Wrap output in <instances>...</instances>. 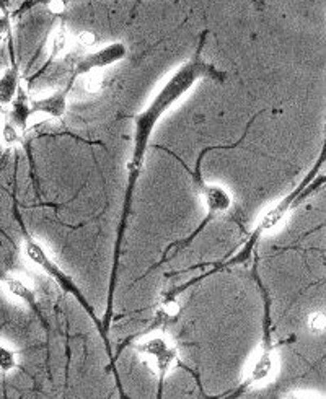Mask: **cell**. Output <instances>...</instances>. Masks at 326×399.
Here are the masks:
<instances>
[{"label": "cell", "mask_w": 326, "mask_h": 399, "mask_svg": "<svg viewBox=\"0 0 326 399\" xmlns=\"http://www.w3.org/2000/svg\"><path fill=\"white\" fill-rule=\"evenodd\" d=\"M209 77L215 82H224L225 74L217 70L212 64L206 62L201 54H194L188 62H184L183 66L176 69V72L162 85L154 98L144 111H140L137 116L134 117V145H133V155L128 163V183L126 191H124V202H123V214L121 220H119L116 243H114V256H113V269H111V279H110V292H108V306L105 313V320H103V330L108 334L111 325L113 316V299L114 290H116V279H118V264L119 256H121V246L124 241V231L128 226V219L130 214V207H133V197L135 186H137L139 176L142 173L144 161L147 155V149H149V142L157 122L162 120V116L167 111H170V108L176 103L179 98H183L189 90L194 87V83L201 79Z\"/></svg>", "instance_id": "1"}, {"label": "cell", "mask_w": 326, "mask_h": 399, "mask_svg": "<svg viewBox=\"0 0 326 399\" xmlns=\"http://www.w3.org/2000/svg\"><path fill=\"white\" fill-rule=\"evenodd\" d=\"M322 165H323V156L318 160L317 168H315L313 171H310V175L305 178V180L302 181V185L297 186L296 190H293L291 194H287V196L282 199L279 204H276V206L271 209L269 212L266 214L263 219L259 220L258 225H257V229H254L252 233H249L247 243H244L242 250L238 251L237 255L233 256L232 260L227 262L228 266H232V264H243V262H247L249 258H252V253L254 250V246L258 245V241H259L261 236H263L266 231L273 230L274 226L279 224L281 220L284 219L286 215L289 214L293 207H297L298 204H300L303 199H307L315 190H318L320 186H323L325 175L322 173L318 178H315V171H317Z\"/></svg>", "instance_id": "2"}, {"label": "cell", "mask_w": 326, "mask_h": 399, "mask_svg": "<svg viewBox=\"0 0 326 399\" xmlns=\"http://www.w3.org/2000/svg\"><path fill=\"white\" fill-rule=\"evenodd\" d=\"M23 253H25V258L28 260L33 266H36L38 269H41L43 272H46L49 277L54 279V282H56L59 287H61L65 294H70L74 296L75 300L79 301L82 308L86 311V315L91 318V321L95 323L96 330L100 331L103 341H105V346L108 354H111V347H110V342H108V334L103 330V325L101 321L96 318V313L95 308L89 303V300L85 299V295L82 294V290L79 289V285L74 282L72 277L67 276L61 267H59V264L52 260L51 256L47 255V251L43 248V245L40 241H36L33 238L31 235L25 233V241H23Z\"/></svg>", "instance_id": "3"}, {"label": "cell", "mask_w": 326, "mask_h": 399, "mask_svg": "<svg viewBox=\"0 0 326 399\" xmlns=\"http://www.w3.org/2000/svg\"><path fill=\"white\" fill-rule=\"evenodd\" d=\"M134 350L140 355L142 362L159 376L160 390L167 374L178 360V350L167 341L165 336H150L145 341L135 344Z\"/></svg>", "instance_id": "4"}, {"label": "cell", "mask_w": 326, "mask_h": 399, "mask_svg": "<svg viewBox=\"0 0 326 399\" xmlns=\"http://www.w3.org/2000/svg\"><path fill=\"white\" fill-rule=\"evenodd\" d=\"M126 56H128V47L124 42L121 41L111 42V45L101 47V50H96L94 52H89L85 54V56H82L79 61L74 64V72L70 79L75 82L79 77H84L85 74L110 67L113 64L123 61Z\"/></svg>", "instance_id": "5"}, {"label": "cell", "mask_w": 326, "mask_h": 399, "mask_svg": "<svg viewBox=\"0 0 326 399\" xmlns=\"http://www.w3.org/2000/svg\"><path fill=\"white\" fill-rule=\"evenodd\" d=\"M269 316H266V331H264V342L261 346V350L254 357L252 366H249L247 376H244L243 383L238 388V393H243L247 388L257 385V383H263L269 380L273 376L274 366H276V350L273 342L269 339V328H268Z\"/></svg>", "instance_id": "6"}, {"label": "cell", "mask_w": 326, "mask_h": 399, "mask_svg": "<svg viewBox=\"0 0 326 399\" xmlns=\"http://www.w3.org/2000/svg\"><path fill=\"white\" fill-rule=\"evenodd\" d=\"M199 190H201V196H203V199H204L206 209H208V217L204 219L203 225H201L199 229L194 231L191 238H194V236L204 229L206 224H208L209 220L217 217V215L228 212V210H230V207H232V204H233L232 196L222 186L204 185V183H203V185L199 186Z\"/></svg>", "instance_id": "7"}, {"label": "cell", "mask_w": 326, "mask_h": 399, "mask_svg": "<svg viewBox=\"0 0 326 399\" xmlns=\"http://www.w3.org/2000/svg\"><path fill=\"white\" fill-rule=\"evenodd\" d=\"M74 80L70 79L67 85L64 88L54 91V93L43 96V98L31 100L30 101V110L31 116L33 115H46L51 116L54 120H61L67 111V96L70 93V88H72Z\"/></svg>", "instance_id": "8"}, {"label": "cell", "mask_w": 326, "mask_h": 399, "mask_svg": "<svg viewBox=\"0 0 326 399\" xmlns=\"http://www.w3.org/2000/svg\"><path fill=\"white\" fill-rule=\"evenodd\" d=\"M4 285H5V289L9 290L10 295H13L15 299L25 301V303L28 305L31 310L36 311V315L41 316V310H40V306H38L36 292L25 282L23 279H20L16 276H7V277H4Z\"/></svg>", "instance_id": "9"}, {"label": "cell", "mask_w": 326, "mask_h": 399, "mask_svg": "<svg viewBox=\"0 0 326 399\" xmlns=\"http://www.w3.org/2000/svg\"><path fill=\"white\" fill-rule=\"evenodd\" d=\"M20 88V72L15 59L5 72L0 77V106H9L12 103L16 91Z\"/></svg>", "instance_id": "10"}, {"label": "cell", "mask_w": 326, "mask_h": 399, "mask_svg": "<svg viewBox=\"0 0 326 399\" xmlns=\"http://www.w3.org/2000/svg\"><path fill=\"white\" fill-rule=\"evenodd\" d=\"M30 101L28 96L23 91V88H18L16 91L15 98L10 105H12V112H10V121H12L20 131H25L28 126V121L31 117V110H30Z\"/></svg>", "instance_id": "11"}, {"label": "cell", "mask_w": 326, "mask_h": 399, "mask_svg": "<svg viewBox=\"0 0 326 399\" xmlns=\"http://www.w3.org/2000/svg\"><path fill=\"white\" fill-rule=\"evenodd\" d=\"M67 46H69V31L65 28L64 21H61L57 28L54 30L51 37V50H49V52H51V59H56L61 56V54H64L65 50H67Z\"/></svg>", "instance_id": "12"}, {"label": "cell", "mask_w": 326, "mask_h": 399, "mask_svg": "<svg viewBox=\"0 0 326 399\" xmlns=\"http://www.w3.org/2000/svg\"><path fill=\"white\" fill-rule=\"evenodd\" d=\"M105 74L103 70H94V72L85 74V80H84V88L89 93H100V91L105 88Z\"/></svg>", "instance_id": "13"}, {"label": "cell", "mask_w": 326, "mask_h": 399, "mask_svg": "<svg viewBox=\"0 0 326 399\" xmlns=\"http://www.w3.org/2000/svg\"><path fill=\"white\" fill-rule=\"evenodd\" d=\"M181 313V306H179L178 300L175 299V294L168 292L167 296H163L160 301V315L165 316L167 320H173Z\"/></svg>", "instance_id": "14"}, {"label": "cell", "mask_w": 326, "mask_h": 399, "mask_svg": "<svg viewBox=\"0 0 326 399\" xmlns=\"http://www.w3.org/2000/svg\"><path fill=\"white\" fill-rule=\"evenodd\" d=\"M0 137H2V142L9 147L12 145L20 144L21 136H20V129L15 126L12 121H5L2 126V131H0Z\"/></svg>", "instance_id": "15"}, {"label": "cell", "mask_w": 326, "mask_h": 399, "mask_svg": "<svg viewBox=\"0 0 326 399\" xmlns=\"http://www.w3.org/2000/svg\"><path fill=\"white\" fill-rule=\"evenodd\" d=\"M16 366V357L13 354V350H10L9 347H5L2 342H0V371L2 374H9Z\"/></svg>", "instance_id": "16"}, {"label": "cell", "mask_w": 326, "mask_h": 399, "mask_svg": "<svg viewBox=\"0 0 326 399\" xmlns=\"http://www.w3.org/2000/svg\"><path fill=\"white\" fill-rule=\"evenodd\" d=\"M307 325L312 332H323L326 328V318L322 311H315L308 316Z\"/></svg>", "instance_id": "17"}, {"label": "cell", "mask_w": 326, "mask_h": 399, "mask_svg": "<svg viewBox=\"0 0 326 399\" xmlns=\"http://www.w3.org/2000/svg\"><path fill=\"white\" fill-rule=\"evenodd\" d=\"M77 41H79L80 46L91 47V46H95L96 42H98V36L91 30H84V31H80V33H79Z\"/></svg>", "instance_id": "18"}, {"label": "cell", "mask_w": 326, "mask_h": 399, "mask_svg": "<svg viewBox=\"0 0 326 399\" xmlns=\"http://www.w3.org/2000/svg\"><path fill=\"white\" fill-rule=\"evenodd\" d=\"M49 12L52 13H62L67 7V0H45Z\"/></svg>", "instance_id": "19"}, {"label": "cell", "mask_w": 326, "mask_h": 399, "mask_svg": "<svg viewBox=\"0 0 326 399\" xmlns=\"http://www.w3.org/2000/svg\"><path fill=\"white\" fill-rule=\"evenodd\" d=\"M10 35V13L0 15V37Z\"/></svg>", "instance_id": "20"}, {"label": "cell", "mask_w": 326, "mask_h": 399, "mask_svg": "<svg viewBox=\"0 0 326 399\" xmlns=\"http://www.w3.org/2000/svg\"><path fill=\"white\" fill-rule=\"evenodd\" d=\"M0 10H2V13H10L9 12V0H0Z\"/></svg>", "instance_id": "21"}]
</instances>
